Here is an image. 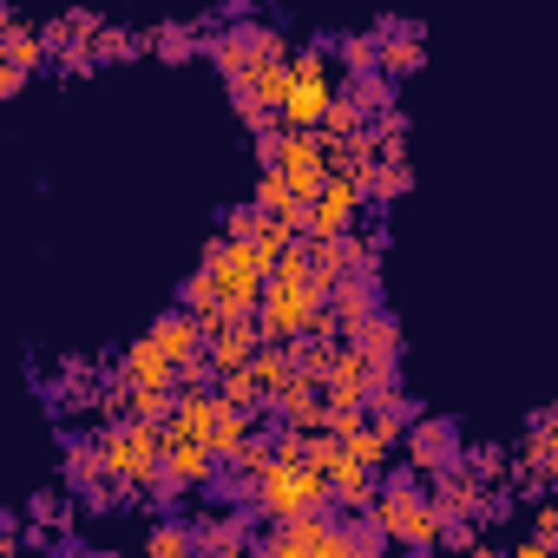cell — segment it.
Instances as JSON below:
<instances>
[{
    "instance_id": "obj_1",
    "label": "cell",
    "mask_w": 558,
    "mask_h": 558,
    "mask_svg": "<svg viewBox=\"0 0 558 558\" xmlns=\"http://www.w3.org/2000/svg\"><path fill=\"white\" fill-rule=\"evenodd\" d=\"M303 512H336V480L323 460H283V453H269L256 466V519H303Z\"/></svg>"
},
{
    "instance_id": "obj_2",
    "label": "cell",
    "mask_w": 558,
    "mask_h": 558,
    "mask_svg": "<svg viewBox=\"0 0 558 558\" xmlns=\"http://www.w3.org/2000/svg\"><path fill=\"white\" fill-rule=\"evenodd\" d=\"M421 480H427V473L395 466V473L381 480V499L368 506V512L381 519V532H388L395 545H408V551H434V545H447V519H440V506H434V493H427Z\"/></svg>"
},
{
    "instance_id": "obj_3",
    "label": "cell",
    "mask_w": 558,
    "mask_h": 558,
    "mask_svg": "<svg viewBox=\"0 0 558 558\" xmlns=\"http://www.w3.org/2000/svg\"><path fill=\"white\" fill-rule=\"evenodd\" d=\"M106 440V460H112V480L132 486V499H145L165 473V421H145V414H119L99 427Z\"/></svg>"
},
{
    "instance_id": "obj_4",
    "label": "cell",
    "mask_w": 558,
    "mask_h": 558,
    "mask_svg": "<svg viewBox=\"0 0 558 558\" xmlns=\"http://www.w3.org/2000/svg\"><path fill=\"white\" fill-rule=\"evenodd\" d=\"M204 263L217 276V303L236 310V316H256L263 310V290H269V256L256 250V236H210L204 243Z\"/></svg>"
},
{
    "instance_id": "obj_5",
    "label": "cell",
    "mask_w": 558,
    "mask_h": 558,
    "mask_svg": "<svg viewBox=\"0 0 558 558\" xmlns=\"http://www.w3.org/2000/svg\"><path fill=\"white\" fill-rule=\"evenodd\" d=\"M336 66H329V53L323 47H303L296 53V86H290V99H283V125H296V132H316L323 119H329V106H336Z\"/></svg>"
},
{
    "instance_id": "obj_6",
    "label": "cell",
    "mask_w": 558,
    "mask_h": 558,
    "mask_svg": "<svg viewBox=\"0 0 558 558\" xmlns=\"http://www.w3.org/2000/svg\"><path fill=\"white\" fill-rule=\"evenodd\" d=\"M401 460L434 480L440 466L466 460V440H460V427H453L447 414H414V421H408V440H401Z\"/></svg>"
},
{
    "instance_id": "obj_7",
    "label": "cell",
    "mask_w": 558,
    "mask_h": 558,
    "mask_svg": "<svg viewBox=\"0 0 558 558\" xmlns=\"http://www.w3.org/2000/svg\"><path fill=\"white\" fill-rule=\"evenodd\" d=\"M427 493H434V506H440V519H447V525H453V519H486V506H493L486 480H480L466 460L440 466V473L427 480Z\"/></svg>"
},
{
    "instance_id": "obj_8",
    "label": "cell",
    "mask_w": 558,
    "mask_h": 558,
    "mask_svg": "<svg viewBox=\"0 0 558 558\" xmlns=\"http://www.w3.org/2000/svg\"><path fill=\"white\" fill-rule=\"evenodd\" d=\"M310 204H316V236H342V230H349V223L368 210V191H362L349 171H336V178H329V184H323Z\"/></svg>"
},
{
    "instance_id": "obj_9",
    "label": "cell",
    "mask_w": 558,
    "mask_h": 558,
    "mask_svg": "<svg viewBox=\"0 0 558 558\" xmlns=\"http://www.w3.org/2000/svg\"><path fill=\"white\" fill-rule=\"evenodd\" d=\"M375 40H381V73L414 80L427 66V47H421V27L414 21H375Z\"/></svg>"
},
{
    "instance_id": "obj_10",
    "label": "cell",
    "mask_w": 558,
    "mask_h": 558,
    "mask_svg": "<svg viewBox=\"0 0 558 558\" xmlns=\"http://www.w3.org/2000/svg\"><path fill=\"white\" fill-rule=\"evenodd\" d=\"M119 375H125L132 388H178V362L165 355V342H158L151 329H145V336L119 355Z\"/></svg>"
},
{
    "instance_id": "obj_11",
    "label": "cell",
    "mask_w": 558,
    "mask_h": 558,
    "mask_svg": "<svg viewBox=\"0 0 558 558\" xmlns=\"http://www.w3.org/2000/svg\"><path fill=\"white\" fill-rule=\"evenodd\" d=\"M355 276V256H349V230L342 236H310V283H316V296L329 303L342 283Z\"/></svg>"
},
{
    "instance_id": "obj_12",
    "label": "cell",
    "mask_w": 558,
    "mask_h": 558,
    "mask_svg": "<svg viewBox=\"0 0 558 558\" xmlns=\"http://www.w3.org/2000/svg\"><path fill=\"white\" fill-rule=\"evenodd\" d=\"M269 414H283L290 427H310V434H316V427H323V381H310V375L296 368L283 388L269 395Z\"/></svg>"
},
{
    "instance_id": "obj_13",
    "label": "cell",
    "mask_w": 558,
    "mask_h": 558,
    "mask_svg": "<svg viewBox=\"0 0 558 558\" xmlns=\"http://www.w3.org/2000/svg\"><path fill=\"white\" fill-rule=\"evenodd\" d=\"M250 519H256V506H230V512H204L197 519V551H243L250 545Z\"/></svg>"
},
{
    "instance_id": "obj_14",
    "label": "cell",
    "mask_w": 558,
    "mask_h": 558,
    "mask_svg": "<svg viewBox=\"0 0 558 558\" xmlns=\"http://www.w3.org/2000/svg\"><path fill=\"white\" fill-rule=\"evenodd\" d=\"M0 27H8V34H0V60H8V66H21V73H34L40 60H53V47H47V34L40 27H27L14 8L8 14H0Z\"/></svg>"
},
{
    "instance_id": "obj_15",
    "label": "cell",
    "mask_w": 558,
    "mask_h": 558,
    "mask_svg": "<svg viewBox=\"0 0 558 558\" xmlns=\"http://www.w3.org/2000/svg\"><path fill=\"white\" fill-rule=\"evenodd\" d=\"M145 47H151L165 66H191V60L210 47V34L191 27V21H165V27H145Z\"/></svg>"
},
{
    "instance_id": "obj_16",
    "label": "cell",
    "mask_w": 558,
    "mask_h": 558,
    "mask_svg": "<svg viewBox=\"0 0 558 558\" xmlns=\"http://www.w3.org/2000/svg\"><path fill=\"white\" fill-rule=\"evenodd\" d=\"M362 191H368V204H395V197H408V191H414V165H408V151H381L375 171L362 178Z\"/></svg>"
},
{
    "instance_id": "obj_17",
    "label": "cell",
    "mask_w": 558,
    "mask_h": 558,
    "mask_svg": "<svg viewBox=\"0 0 558 558\" xmlns=\"http://www.w3.org/2000/svg\"><path fill=\"white\" fill-rule=\"evenodd\" d=\"M342 342H355L368 362H401V342H408V336H401V323H395L388 310H375V316H368L362 329H349Z\"/></svg>"
},
{
    "instance_id": "obj_18",
    "label": "cell",
    "mask_w": 558,
    "mask_h": 558,
    "mask_svg": "<svg viewBox=\"0 0 558 558\" xmlns=\"http://www.w3.org/2000/svg\"><path fill=\"white\" fill-rule=\"evenodd\" d=\"M329 310H336L342 336H349V329H362V323H368V316L381 310V303H375V276H349V283H342V290L329 296Z\"/></svg>"
},
{
    "instance_id": "obj_19",
    "label": "cell",
    "mask_w": 558,
    "mask_h": 558,
    "mask_svg": "<svg viewBox=\"0 0 558 558\" xmlns=\"http://www.w3.org/2000/svg\"><path fill=\"white\" fill-rule=\"evenodd\" d=\"M217 395H223L230 408H250V414H263V408H269V388L256 381V368H250V362H243V368H223V375H217Z\"/></svg>"
},
{
    "instance_id": "obj_20",
    "label": "cell",
    "mask_w": 558,
    "mask_h": 558,
    "mask_svg": "<svg viewBox=\"0 0 558 558\" xmlns=\"http://www.w3.org/2000/svg\"><path fill=\"white\" fill-rule=\"evenodd\" d=\"M362 381H368V355H362L355 342H336V362H329V381H323V388H336V395H362Z\"/></svg>"
},
{
    "instance_id": "obj_21",
    "label": "cell",
    "mask_w": 558,
    "mask_h": 558,
    "mask_svg": "<svg viewBox=\"0 0 558 558\" xmlns=\"http://www.w3.org/2000/svg\"><path fill=\"white\" fill-rule=\"evenodd\" d=\"M145 551H151V558H191V551H197V525L158 519V525L145 532Z\"/></svg>"
},
{
    "instance_id": "obj_22",
    "label": "cell",
    "mask_w": 558,
    "mask_h": 558,
    "mask_svg": "<svg viewBox=\"0 0 558 558\" xmlns=\"http://www.w3.org/2000/svg\"><path fill=\"white\" fill-rule=\"evenodd\" d=\"M362 125H368V112H362V99H355V93L342 86V93H336V106H329V119H323L316 132H323V138L336 145V138H355Z\"/></svg>"
},
{
    "instance_id": "obj_23",
    "label": "cell",
    "mask_w": 558,
    "mask_h": 558,
    "mask_svg": "<svg viewBox=\"0 0 558 558\" xmlns=\"http://www.w3.org/2000/svg\"><path fill=\"white\" fill-rule=\"evenodd\" d=\"M93 53H99V66H112V60H138V53H151V47H145V34H132V27H99V34H93Z\"/></svg>"
},
{
    "instance_id": "obj_24",
    "label": "cell",
    "mask_w": 558,
    "mask_h": 558,
    "mask_svg": "<svg viewBox=\"0 0 558 558\" xmlns=\"http://www.w3.org/2000/svg\"><path fill=\"white\" fill-rule=\"evenodd\" d=\"M178 303H184V310H197V316H204V310H217V276H210V263H197V269L184 276Z\"/></svg>"
},
{
    "instance_id": "obj_25",
    "label": "cell",
    "mask_w": 558,
    "mask_h": 558,
    "mask_svg": "<svg viewBox=\"0 0 558 558\" xmlns=\"http://www.w3.org/2000/svg\"><path fill=\"white\" fill-rule=\"evenodd\" d=\"M342 66H349V73H375V66H381V40H375V34H349V40H342Z\"/></svg>"
},
{
    "instance_id": "obj_26",
    "label": "cell",
    "mask_w": 558,
    "mask_h": 558,
    "mask_svg": "<svg viewBox=\"0 0 558 558\" xmlns=\"http://www.w3.org/2000/svg\"><path fill=\"white\" fill-rule=\"evenodd\" d=\"M243 34H250V53H256V66H263V60H290V40L276 34V27H263V21H243Z\"/></svg>"
},
{
    "instance_id": "obj_27",
    "label": "cell",
    "mask_w": 558,
    "mask_h": 558,
    "mask_svg": "<svg viewBox=\"0 0 558 558\" xmlns=\"http://www.w3.org/2000/svg\"><path fill=\"white\" fill-rule=\"evenodd\" d=\"M263 217H269V210H263L256 197H243V204H230V210H223V236H256V230H263Z\"/></svg>"
},
{
    "instance_id": "obj_28",
    "label": "cell",
    "mask_w": 558,
    "mask_h": 558,
    "mask_svg": "<svg viewBox=\"0 0 558 558\" xmlns=\"http://www.w3.org/2000/svg\"><path fill=\"white\" fill-rule=\"evenodd\" d=\"M99 66V53H93V40H80V47H66V53H53V73L60 80H86Z\"/></svg>"
},
{
    "instance_id": "obj_29",
    "label": "cell",
    "mask_w": 558,
    "mask_h": 558,
    "mask_svg": "<svg viewBox=\"0 0 558 558\" xmlns=\"http://www.w3.org/2000/svg\"><path fill=\"white\" fill-rule=\"evenodd\" d=\"M349 256H355V276H381V236H349Z\"/></svg>"
},
{
    "instance_id": "obj_30",
    "label": "cell",
    "mask_w": 558,
    "mask_h": 558,
    "mask_svg": "<svg viewBox=\"0 0 558 558\" xmlns=\"http://www.w3.org/2000/svg\"><path fill=\"white\" fill-rule=\"evenodd\" d=\"M466 466H473L480 480H499V473H506V460H499V447H473V453H466Z\"/></svg>"
},
{
    "instance_id": "obj_31",
    "label": "cell",
    "mask_w": 558,
    "mask_h": 558,
    "mask_svg": "<svg viewBox=\"0 0 558 558\" xmlns=\"http://www.w3.org/2000/svg\"><path fill=\"white\" fill-rule=\"evenodd\" d=\"M532 532H545V538L558 545V499H538V506H532Z\"/></svg>"
},
{
    "instance_id": "obj_32",
    "label": "cell",
    "mask_w": 558,
    "mask_h": 558,
    "mask_svg": "<svg viewBox=\"0 0 558 558\" xmlns=\"http://www.w3.org/2000/svg\"><path fill=\"white\" fill-rule=\"evenodd\" d=\"M21 93H27V73L0 60V99H21Z\"/></svg>"
},
{
    "instance_id": "obj_33",
    "label": "cell",
    "mask_w": 558,
    "mask_h": 558,
    "mask_svg": "<svg viewBox=\"0 0 558 558\" xmlns=\"http://www.w3.org/2000/svg\"><path fill=\"white\" fill-rule=\"evenodd\" d=\"M223 14H236V21H243V14H250V0H223Z\"/></svg>"
},
{
    "instance_id": "obj_34",
    "label": "cell",
    "mask_w": 558,
    "mask_h": 558,
    "mask_svg": "<svg viewBox=\"0 0 558 558\" xmlns=\"http://www.w3.org/2000/svg\"><path fill=\"white\" fill-rule=\"evenodd\" d=\"M545 421H551V427H558V408H551V414H545Z\"/></svg>"
}]
</instances>
